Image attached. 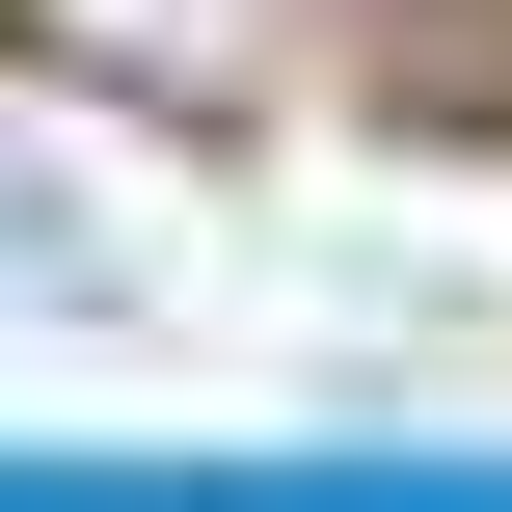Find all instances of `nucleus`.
Here are the masks:
<instances>
[{"mask_svg": "<svg viewBox=\"0 0 512 512\" xmlns=\"http://www.w3.org/2000/svg\"><path fill=\"white\" fill-rule=\"evenodd\" d=\"M0 243H27V162H0Z\"/></svg>", "mask_w": 512, "mask_h": 512, "instance_id": "obj_1", "label": "nucleus"}]
</instances>
